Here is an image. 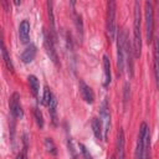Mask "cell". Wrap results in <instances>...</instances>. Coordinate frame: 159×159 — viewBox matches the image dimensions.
Here are the masks:
<instances>
[{"label":"cell","mask_w":159,"mask_h":159,"mask_svg":"<svg viewBox=\"0 0 159 159\" xmlns=\"http://www.w3.org/2000/svg\"><path fill=\"white\" fill-rule=\"evenodd\" d=\"M101 122L103 125V134H104V140L108 138V133L111 129V112H109V106L107 99H103L101 104Z\"/></svg>","instance_id":"cell-7"},{"label":"cell","mask_w":159,"mask_h":159,"mask_svg":"<svg viewBox=\"0 0 159 159\" xmlns=\"http://www.w3.org/2000/svg\"><path fill=\"white\" fill-rule=\"evenodd\" d=\"M127 45H128V37L124 30L118 31L117 37V68L118 75H122L124 72L125 60H127Z\"/></svg>","instance_id":"cell-2"},{"label":"cell","mask_w":159,"mask_h":159,"mask_svg":"<svg viewBox=\"0 0 159 159\" xmlns=\"http://www.w3.org/2000/svg\"><path fill=\"white\" fill-rule=\"evenodd\" d=\"M117 158L124 159V132L122 128L117 134Z\"/></svg>","instance_id":"cell-15"},{"label":"cell","mask_w":159,"mask_h":159,"mask_svg":"<svg viewBox=\"0 0 159 159\" xmlns=\"http://www.w3.org/2000/svg\"><path fill=\"white\" fill-rule=\"evenodd\" d=\"M9 106H10V113L12 116V118H22L24 117V111H22V106H21V102H20V96L19 93H12V96L10 97V102H9Z\"/></svg>","instance_id":"cell-8"},{"label":"cell","mask_w":159,"mask_h":159,"mask_svg":"<svg viewBox=\"0 0 159 159\" xmlns=\"http://www.w3.org/2000/svg\"><path fill=\"white\" fill-rule=\"evenodd\" d=\"M80 93H81V97L82 99L86 102V103H89L92 104L94 102V92L92 91V88L83 81V80H80Z\"/></svg>","instance_id":"cell-9"},{"label":"cell","mask_w":159,"mask_h":159,"mask_svg":"<svg viewBox=\"0 0 159 159\" xmlns=\"http://www.w3.org/2000/svg\"><path fill=\"white\" fill-rule=\"evenodd\" d=\"M142 12H140V2H134V22H133V52L134 57L139 58L142 51V30H140Z\"/></svg>","instance_id":"cell-1"},{"label":"cell","mask_w":159,"mask_h":159,"mask_svg":"<svg viewBox=\"0 0 159 159\" xmlns=\"http://www.w3.org/2000/svg\"><path fill=\"white\" fill-rule=\"evenodd\" d=\"M150 135L149 127L147 123H142L139 127L138 132V138H137V147H135V153H134V159H143V152H144V145L147 138Z\"/></svg>","instance_id":"cell-5"},{"label":"cell","mask_w":159,"mask_h":159,"mask_svg":"<svg viewBox=\"0 0 159 159\" xmlns=\"http://www.w3.org/2000/svg\"><path fill=\"white\" fill-rule=\"evenodd\" d=\"M16 159H25V157H24V154H19V155L16 157Z\"/></svg>","instance_id":"cell-25"},{"label":"cell","mask_w":159,"mask_h":159,"mask_svg":"<svg viewBox=\"0 0 159 159\" xmlns=\"http://www.w3.org/2000/svg\"><path fill=\"white\" fill-rule=\"evenodd\" d=\"M144 16H145V37H147V42L150 43L153 41V31H154V10H153V4L150 1L144 2Z\"/></svg>","instance_id":"cell-4"},{"label":"cell","mask_w":159,"mask_h":159,"mask_svg":"<svg viewBox=\"0 0 159 159\" xmlns=\"http://www.w3.org/2000/svg\"><path fill=\"white\" fill-rule=\"evenodd\" d=\"M43 46H45V50H46V53L48 55L50 60L57 66L60 67V61H58V56H57V52L55 50V45H53V39L51 36V34H47L46 30H43Z\"/></svg>","instance_id":"cell-6"},{"label":"cell","mask_w":159,"mask_h":159,"mask_svg":"<svg viewBox=\"0 0 159 159\" xmlns=\"http://www.w3.org/2000/svg\"><path fill=\"white\" fill-rule=\"evenodd\" d=\"M92 130H93V134L94 137L98 139V140H104V134H103V125H102V122L101 119L98 118H92Z\"/></svg>","instance_id":"cell-12"},{"label":"cell","mask_w":159,"mask_h":159,"mask_svg":"<svg viewBox=\"0 0 159 159\" xmlns=\"http://www.w3.org/2000/svg\"><path fill=\"white\" fill-rule=\"evenodd\" d=\"M80 150H81V154H82V158L83 159H93L92 155H91V153L87 150V148L82 143H80Z\"/></svg>","instance_id":"cell-24"},{"label":"cell","mask_w":159,"mask_h":159,"mask_svg":"<svg viewBox=\"0 0 159 159\" xmlns=\"http://www.w3.org/2000/svg\"><path fill=\"white\" fill-rule=\"evenodd\" d=\"M34 117H35V120H36L37 125H39L40 128H42L45 122H43V116H42V113H41V111H40L39 108H35V109H34Z\"/></svg>","instance_id":"cell-23"},{"label":"cell","mask_w":159,"mask_h":159,"mask_svg":"<svg viewBox=\"0 0 159 159\" xmlns=\"http://www.w3.org/2000/svg\"><path fill=\"white\" fill-rule=\"evenodd\" d=\"M1 55H2V60H4V63H5V66L7 67V70L11 71V72H14V65H12L11 57H10V55H9V52H7V50H6L5 45H4V42L1 43Z\"/></svg>","instance_id":"cell-19"},{"label":"cell","mask_w":159,"mask_h":159,"mask_svg":"<svg viewBox=\"0 0 159 159\" xmlns=\"http://www.w3.org/2000/svg\"><path fill=\"white\" fill-rule=\"evenodd\" d=\"M47 14H48V20H50V30H51V36L53 40L57 39L56 34V26H55V16H53V9H52V2L47 1Z\"/></svg>","instance_id":"cell-16"},{"label":"cell","mask_w":159,"mask_h":159,"mask_svg":"<svg viewBox=\"0 0 159 159\" xmlns=\"http://www.w3.org/2000/svg\"><path fill=\"white\" fill-rule=\"evenodd\" d=\"M73 17H75V25H76V29H77V34L80 36V40H82L83 39V22H82V16L73 10Z\"/></svg>","instance_id":"cell-20"},{"label":"cell","mask_w":159,"mask_h":159,"mask_svg":"<svg viewBox=\"0 0 159 159\" xmlns=\"http://www.w3.org/2000/svg\"><path fill=\"white\" fill-rule=\"evenodd\" d=\"M103 71H104V80H103V86L107 87L111 81H112V75H111V62L107 55L103 56Z\"/></svg>","instance_id":"cell-14"},{"label":"cell","mask_w":159,"mask_h":159,"mask_svg":"<svg viewBox=\"0 0 159 159\" xmlns=\"http://www.w3.org/2000/svg\"><path fill=\"white\" fill-rule=\"evenodd\" d=\"M48 112H50V116H51V120L52 123L56 125L57 124V99L53 94L50 104H48Z\"/></svg>","instance_id":"cell-18"},{"label":"cell","mask_w":159,"mask_h":159,"mask_svg":"<svg viewBox=\"0 0 159 159\" xmlns=\"http://www.w3.org/2000/svg\"><path fill=\"white\" fill-rule=\"evenodd\" d=\"M27 82H29V86H30V89H31L32 94L35 97H37L39 96V91H40V82H39L37 77L34 76V75H30L27 77Z\"/></svg>","instance_id":"cell-17"},{"label":"cell","mask_w":159,"mask_h":159,"mask_svg":"<svg viewBox=\"0 0 159 159\" xmlns=\"http://www.w3.org/2000/svg\"><path fill=\"white\" fill-rule=\"evenodd\" d=\"M35 56H36V46H35V45H30V46H27L26 50L21 53V61H22L24 63H30V62L34 61Z\"/></svg>","instance_id":"cell-13"},{"label":"cell","mask_w":159,"mask_h":159,"mask_svg":"<svg viewBox=\"0 0 159 159\" xmlns=\"http://www.w3.org/2000/svg\"><path fill=\"white\" fill-rule=\"evenodd\" d=\"M19 37H20L22 43L29 42V39H30V22L27 20L21 21V24L19 26Z\"/></svg>","instance_id":"cell-11"},{"label":"cell","mask_w":159,"mask_h":159,"mask_svg":"<svg viewBox=\"0 0 159 159\" xmlns=\"http://www.w3.org/2000/svg\"><path fill=\"white\" fill-rule=\"evenodd\" d=\"M45 148H46V150H47L50 154H52V155H56V154H57L56 145H55V143H53V140H52L51 138H46V139H45Z\"/></svg>","instance_id":"cell-22"},{"label":"cell","mask_w":159,"mask_h":159,"mask_svg":"<svg viewBox=\"0 0 159 159\" xmlns=\"http://www.w3.org/2000/svg\"><path fill=\"white\" fill-rule=\"evenodd\" d=\"M106 31L109 41H113L116 37V2H107V15H106Z\"/></svg>","instance_id":"cell-3"},{"label":"cell","mask_w":159,"mask_h":159,"mask_svg":"<svg viewBox=\"0 0 159 159\" xmlns=\"http://www.w3.org/2000/svg\"><path fill=\"white\" fill-rule=\"evenodd\" d=\"M52 97H53V93L50 91V88H48V87H45V89H43V94H42V101H41V103H42L43 106H47V107H48V104H50V102H51Z\"/></svg>","instance_id":"cell-21"},{"label":"cell","mask_w":159,"mask_h":159,"mask_svg":"<svg viewBox=\"0 0 159 159\" xmlns=\"http://www.w3.org/2000/svg\"><path fill=\"white\" fill-rule=\"evenodd\" d=\"M111 159H116V155H112V157H111Z\"/></svg>","instance_id":"cell-26"},{"label":"cell","mask_w":159,"mask_h":159,"mask_svg":"<svg viewBox=\"0 0 159 159\" xmlns=\"http://www.w3.org/2000/svg\"><path fill=\"white\" fill-rule=\"evenodd\" d=\"M154 75L157 88L159 89V37L154 41Z\"/></svg>","instance_id":"cell-10"}]
</instances>
